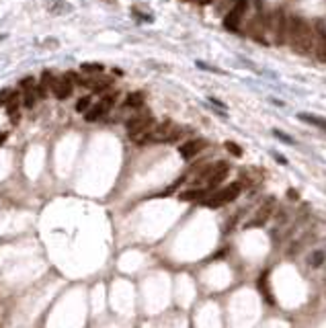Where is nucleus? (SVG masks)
Wrapping results in <instances>:
<instances>
[{
  "instance_id": "f257e3e1",
  "label": "nucleus",
  "mask_w": 326,
  "mask_h": 328,
  "mask_svg": "<svg viewBox=\"0 0 326 328\" xmlns=\"http://www.w3.org/2000/svg\"><path fill=\"white\" fill-rule=\"evenodd\" d=\"M288 43L295 54H312V23L302 15H289Z\"/></svg>"
},
{
  "instance_id": "f03ea898",
  "label": "nucleus",
  "mask_w": 326,
  "mask_h": 328,
  "mask_svg": "<svg viewBox=\"0 0 326 328\" xmlns=\"http://www.w3.org/2000/svg\"><path fill=\"white\" fill-rule=\"evenodd\" d=\"M288 25H289V17L281 8L269 11V15H267V35H271L275 45L288 43Z\"/></svg>"
},
{
  "instance_id": "7ed1b4c3",
  "label": "nucleus",
  "mask_w": 326,
  "mask_h": 328,
  "mask_svg": "<svg viewBox=\"0 0 326 328\" xmlns=\"http://www.w3.org/2000/svg\"><path fill=\"white\" fill-rule=\"evenodd\" d=\"M228 171H230L228 162H222V160L205 166L203 171H199V174L195 176V187H205L207 191H211V189H215L224 181V176L228 174Z\"/></svg>"
},
{
  "instance_id": "20e7f679",
  "label": "nucleus",
  "mask_w": 326,
  "mask_h": 328,
  "mask_svg": "<svg viewBox=\"0 0 326 328\" xmlns=\"http://www.w3.org/2000/svg\"><path fill=\"white\" fill-rule=\"evenodd\" d=\"M152 127H154V117L144 107L142 109H135V113L125 121V129H127V134H130L132 140H134V137H137V135L146 134V132H150Z\"/></svg>"
},
{
  "instance_id": "39448f33",
  "label": "nucleus",
  "mask_w": 326,
  "mask_h": 328,
  "mask_svg": "<svg viewBox=\"0 0 326 328\" xmlns=\"http://www.w3.org/2000/svg\"><path fill=\"white\" fill-rule=\"evenodd\" d=\"M240 193H242V181H236V183L226 185L224 189H217L215 193H210V195H207L205 199H203V205H207V207L228 205V203H232Z\"/></svg>"
},
{
  "instance_id": "423d86ee",
  "label": "nucleus",
  "mask_w": 326,
  "mask_h": 328,
  "mask_svg": "<svg viewBox=\"0 0 326 328\" xmlns=\"http://www.w3.org/2000/svg\"><path fill=\"white\" fill-rule=\"evenodd\" d=\"M312 52L318 62L326 64V23L322 19L312 21Z\"/></svg>"
},
{
  "instance_id": "0eeeda50",
  "label": "nucleus",
  "mask_w": 326,
  "mask_h": 328,
  "mask_svg": "<svg viewBox=\"0 0 326 328\" xmlns=\"http://www.w3.org/2000/svg\"><path fill=\"white\" fill-rule=\"evenodd\" d=\"M267 15L269 11H265L263 8V2L259 0L256 2V8H254V15L250 17L249 21V35L256 41H265V35H267Z\"/></svg>"
},
{
  "instance_id": "6e6552de",
  "label": "nucleus",
  "mask_w": 326,
  "mask_h": 328,
  "mask_svg": "<svg viewBox=\"0 0 326 328\" xmlns=\"http://www.w3.org/2000/svg\"><path fill=\"white\" fill-rule=\"evenodd\" d=\"M117 95H119V93H115V91L107 93V91H105V93H103V98H101V103L91 105V107H88V111L84 113V119H86V121H98L101 117H105V115L109 113V109L115 105Z\"/></svg>"
},
{
  "instance_id": "1a4fd4ad",
  "label": "nucleus",
  "mask_w": 326,
  "mask_h": 328,
  "mask_svg": "<svg viewBox=\"0 0 326 328\" xmlns=\"http://www.w3.org/2000/svg\"><path fill=\"white\" fill-rule=\"evenodd\" d=\"M246 8H249V0H236L234 6L224 17V29H228V31H238L242 19L246 15Z\"/></svg>"
},
{
  "instance_id": "9d476101",
  "label": "nucleus",
  "mask_w": 326,
  "mask_h": 328,
  "mask_svg": "<svg viewBox=\"0 0 326 328\" xmlns=\"http://www.w3.org/2000/svg\"><path fill=\"white\" fill-rule=\"evenodd\" d=\"M273 207H275V197H267V199L263 201V205L256 210L254 217L244 228H261V226H265L267 222H269V217L273 215Z\"/></svg>"
},
{
  "instance_id": "9b49d317",
  "label": "nucleus",
  "mask_w": 326,
  "mask_h": 328,
  "mask_svg": "<svg viewBox=\"0 0 326 328\" xmlns=\"http://www.w3.org/2000/svg\"><path fill=\"white\" fill-rule=\"evenodd\" d=\"M21 98H23L25 107H29V109L35 105V101H37V78L27 76L21 80Z\"/></svg>"
},
{
  "instance_id": "f8f14e48",
  "label": "nucleus",
  "mask_w": 326,
  "mask_h": 328,
  "mask_svg": "<svg viewBox=\"0 0 326 328\" xmlns=\"http://www.w3.org/2000/svg\"><path fill=\"white\" fill-rule=\"evenodd\" d=\"M72 91H74V86H72V80L68 76H62V78H54L52 80V93L58 101H66L68 96L72 95Z\"/></svg>"
},
{
  "instance_id": "ddd939ff",
  "label": "nucleus",
  "mask_w": 326,
  "mask_h": 328,
  "mask_svg": "<svg viewBox=\"0 0 326 328\" xmlns=\"http://www.w3.org/2000/svg\"><path fill=\"white\" fill-rule=\"evenodd\" d=\"M205 146H207L205 140H201V137H193V140H187L185 144H181L179 152H181V156L185 158V160H191V158H195Z\"/></svg>"
},
{
  "instance_id": "4468645a",
  "label": "nucleus",
  "mask_w": 326,
  "mask_h": 328,
  "mask_svg": "<svg viewBox=\"0 0 326 328\" xmlns=\"http://www.w3.org/2000/svg\"><path fill=\"white\" fill-rule=\"evenodd\" d=\"M207 189L205 187H193V189H187V191L181 193V199L183 201H199V199H205L207 197Z\"/></svg>"
},
{
  "instance_id": "2eb2a0df",
  "label": "nucleus",
  "mask_w": 326,
  "mask_h": 328,
  "mask_svg": "<svg viewBox=\"0 0 326 328\" xmlns=\"http://www.w3.org/2000/svg\"><path fill=\"white\" fill-rule=\"evenodd\" d=\"M123 107H127V109H142L144 107V93H130L125 96Z\"/></svg>"
},
{
  "instance_id": "dca6fc26",
  "label": "nucleus",
  "mask_w": 326,
  "mask_h": 328,
  "mask_svg": "<svg viewBox=\"0 0 326 328\" xmlns=\"http://www.w3.org/2000/svg\"><path fill=\"white\" fill-rule=\"evenodd\" d=\"M298 117H300V121L312 123V125H316L318 129H324V132H326V119H322V117H316V115H308V113H300Z\"/></svg>"
},
{
  "instance_id": "f3484780",
  "label": "nucleus",
  "mask_w": 326,
  "mask_h": 328,
  "mask_svg": "<svg viewBox=\"0 0 326 328\" xmlns=\"http://www.w3.org/2000/svg\"><path fill=\"white\" fill-rule=\"evenodd\" d=\"M6 109H8V117H11V121L13 123H17L19 121V95L13 98V101L11 103H6Z\"/></svg>"
},
{
  "instance_id": "a211bd4d",
  "label": "nucleus",
  "mask_w": 326,
  "mask_h": 328,
  "mask_svg": "<svg viewBox=\"0 0 326 328\" xmlns=\"http://www.w3.org/2000/svg\"><path fill=\"white\" fill-rule=\"evenodd\" d=\"M88 107H91V96L86 95V96H82V98H78V103H76V111H78V113L84 115V113L88 111Z\"/></svg>"
},
{
  "instance_id": "6ab92c4d",
  "label": "nucleus",
  "mask_w": 326,
  "mask_h": 328,
  "mask_svg": "<svg viewBox=\"0 0 326 328\" xmlns=\"http://www.w3.org/2000/svg\"><path fill=\"white\" fill-rule=\"evenodd\" d=\"M259 289L265 293V297H267V302H269V304H275V300H273V295L269 293V291H267V273L261 277V279H259Z\"/></svg>"
},
{
  "instance_id": "aec40b11",
  "label": "nucleus",
  "mask_w": 326,
  "mask_h": 328,
  "mask_svg": "<svg viewBox=\"0 0 326 328\" xmlns=\"http://www.w3.org/2000/svg\"><path fill=\"white\" fill-rule=\"evenodd\" d=\"M15 96H17V93H13V91H8V88H4V91H0V103L6 105V103H11Z\"/></svg>"
},
{
  "instance_id": "412c9836",
  "label": "nucleus",
  "mask_w": 326,
  "mask_h": 328,
  "mask_svg": "<svg viewBox=\"0 0 326 328\" xmlns=\"http://www.w3.org/2000/svg\"><path fill=\"white\" fill-rule=\"evenodd\" d=\"M310 263H312V267H320L324 263V252L322 251H316L312 254V258H310Z\"/></svg>"
},
{
  "instance_id": "4be33fe9",
  "label": "nucleus",
  "mask_w": 326,
  "mask_h": 328,
  "mask_svg": "<svg viewBox=\"0 0 326 328\" xmlns=\"http://www.w3.org/2000/svg\"><path fill=\"white\" fill-rule=\"evenodd\" d=\"M82 72H103V64H82Z\"/></svg>"
},
{
  "instance_id": "5701e85b",
  "label": "nucleus",
  "mask_w": 326,
  "mask_h": 328,
  "mask_svg": "<svg viewBox=\"0 0 326 328\" xmlns=\"http://www.w3.org/2000/svg\"><path fill=\"white\" fill-rule=\"evenodd\" d=\"M226 148H228L234 156H242V150H240L238 146H234V142H228V144H226Z\"/></svg>"
},
{
  "instance_id": "b1692460",
  "label": "nucleus",
  "mask_w": 326,
  "mask_h": 328,
  "mask_svg": "<svg viewBox=\"0 0 326 328\" xmlns=\"http://www.w3.org/2000/svg\"><path fill=\"white\" fill-rule=\"evenodd\" d=\"M201 4H210V2H213V0H199Z\"/></svg>"
}]
</instances>
